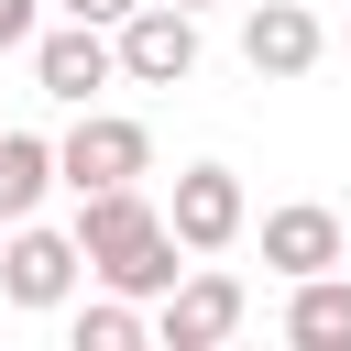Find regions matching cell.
Listing matches in <instances>:
<instances>
[{"mask_svg":"<svg viewBox=\"0 0 351 351\" xmlns=\"http://www.w3.org/2000/svg\"><path fill=\"white\" fill-rule=\"evenodd\" d=\"M77 252H88V274L99 285H121V296H165L186 263H176V230H165V208L143 197V176L132 186H88L77 197Z\"/></svg>","mask_w":351,"mask_h":351,"instance_id":"1","label":"cell"},{"mask_svg":"<svg viewBox=\"0 0 351 351\" xmlns=\"http://www.w3.org/2000/svg\"><path fill=\"white\" fill-rule=\"evenodd\" d=\"M132 176H154V132H143L132 110H99V99H88V121L55 143V186L88 197V186H132Z\"/></svg>","mask_w":351,"mask_h":351,"instance_id":"2","label":"cell"},{"mask_svg":"<svg viewBox=\"0 0 351 351\" xmlns=\"http://www.w3.org/2000/svg\"><path fill=\"white\" fill-rule=\"evenodd\" d=\"M110 44H121V77L132 88H186L197 77V11H176V0H132L110 22Z\"/></svg>","mask_w":351,"mask_h":351,"instance_id":"3","label":"cell"},{"mask_svg":"<svg viewBox=\"0 0 351 351\" xmlns=\"http://www.w3.org/2000/svg\"><path fill=\"white\" fill-rule=\"evenodd\" d=\"M77 274H88V252H77V230H44V219H11L0 230V296L11 307H66L77 296Z\"/></svg>","mask_w":351,"mask_h":351,"instance_id":"4","label":"cell"},{"mask_svg":"<svg viewBox=\"0 0 351 351\" xmlns=\"http://www.w3.org/2000/svg\"><path fill=\"white\" fill-rule=\"evenodd\" d=\"M241 318H252L241 274H219V263H186V274L165 285V307H154V340H165V351H219Z\"/></svg>","mask_w":351,"mask_h":351,"instance_id":"5","label":"cell"},{"mask_svg":"<svg viewBox=\"0 0 351 351\" xmlns=\"http://www.w3.org/2000/svg\"><path fill=\"white\" fill-rule=\"evenodd\" d=\"M110 77H121V44H110V22H77V11H66V33H33V88H44V99L88 110Z\"/></svg>","mask_w":351,"mask_h":351,"instance_id":"6","label":"cell"},{"mask_svg":"<svg viewBox=\"0 0 351 351\" xmlns=\"http://www.w3.org/2000/svg\"><path fill=\"white\" fill-rule=\"evenodd\" d=\"M241 176L230 165H186L176 176V197H165V230H176V252H230L241 241Z\"/></svg>","mask_w":351,"mask_h":351,"instance_id":"7","label":"cell"},{"mask_svg":"<svg viewBox=\"0 0 351 351\" xmlns=\"http://www.w3.org/2000/svg\"><path fill=\"white\" fill-rule=\"evenodd\" d=\"M318 55H329V33H318L307 0H252L241 11V66L252 77H307Z\"/></svg>","mask_w":351,"mask_h":351,"instance_id":"8","label":"cell"},{"mask_svg":"<svg viewBox=\"0 0 351 351\" xmlns=\"http://www.w3.org/2000/svg\"><path fill=\"white\" fill-rule=\"evenodd\" d=\"M263 263L296 285V274H329L340 263V219L318 208V197H296V208H263Z\"/></svg>","mask_w":351,"mask_h":351,"instance_id":"9","label":"cell"},{"mask_svg":"<svg viewBox=\"0 0 351 351\" xmlns=\"http://www.w3.org/2000/svg\"><path fill=\"white\" fill-rule=\"evenodd\" d=\"M285 340L296 351H351V285H340V263L285 285Z\"/></svg>","mask_w":351,"mask_h":351,"instance_id":"10","label":"cell"},{"mask_svg":"<svg viewBox=\"0 0 351 351\" xmlns=\"http://www.w3.org/2000/svg\"><path fill=\"white\" fill-rule=\"evenodd\" d=\"M44 186H55V143H44V132H0V230L33 219Z\"/></svg>","mask_w":351,"mask_h":351,"instance_id":"11","label":"cell"},{"mask_svg":"<svg viewBox=\"0 0 351 351\" xmlns=\"http://www.w3.org/2000/svg\"><path fill=\"white\" fill-rule=\"evenodd\" d=\"M143 340H154L143 296H121V285H110V296H88V307H77V351H143Z\"/></svg>","mask_w":351,"mask_h":351,"instance_id":"12","label":"cell"},{"mask_svg":"<svg viewBox=\"0 0 351 351\" xmlns=\"http://www.w3.org/2000/svg\"><path fill=\"white\" fill-rule=\"evenodd\" d=\"M11 44H33V0H0V55Z\"/></svg>","mask_w":351,"mask_h":351,"instance_id":"13","label":"cell"},{"mask_svg":"<svg viewBox=\"0 0 351 351\" xmlns=\"http://www.w3.org/2000/svg\"><path fill=\"white\" fill-rule=\"evenodd\" d=\"M66 11H77V22H121L132 0H66Z\"/></svg>","mask_w":351,"mask_h":351,"instance_id":"14","label":"cell"},{"mask_svg":"<svg viewBox=\"0 0 351 351\" xmlns=\"http://www.w3.org/2000/svg\"><path fill=\"white\" fill-rule=\"evenodd\" d=\"M176 11H208V0H176Z\"/></svg>","mask_w":351,"mask_h":351,"instance_id":"15","label":"cell"}]
</instances>
